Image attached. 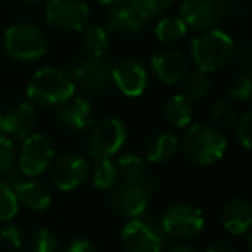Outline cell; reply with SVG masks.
I'll use <instances>...</instances> for the list:
<instances>
[{
  "instance_id": "3",
  "label": "cell",
  "mask_w": 252,
  "mask_h": 252,
  "mask_svg": "<svg viewBox=\"0 0 252 252\" xmlns=\"http://www.w3.org/2000/svg\"><path fill=\"white\" fill-rule=\"evenodd\" d=\"M180 147L189 162L195 166H211L224 156L228 142L218 126L209 123H193L187 126Z\"/></svg>"
},
{
  "instance_id": "32",
  "label": "cell",
  "mask_w": 252,
  "mask_h": 252,
  "mask_svg": "<svg viewBox=\"0 0 252 252\" xmlns=\"http://www.w3.org/2000/svg\"><path fill=\"white\" fill-rule=\"evenodd\" d=\"M30 251L32 252H56L57 251V237L49 228H40L32 235L30 240Z\"/></svg>"
},
{
  "instance_id": "29",
  "label": "cell",
  "mask_w": 252,
  "mask_h": 252,
  "mask_svg": "<svg viewBox=\"0 0 252 252\" xmlns=\"http://www.w3.org/2000/svg\"><path fill=\"white\" fill-rule=\"evenodd\" d=\"M211 116H213L214 123L218 125L220 130H230V128H233L238 119L235 105L228 100H223V98H220V100H216L211 105Z\"/></svg>"
},
{
  "instance_id": "11",
  "label": "cell",
  "mask_w": 252,
  "mask_h": 252,
  "mask_svg": "<svg viewBox=\"0 0 252 252\" xmlns=\"http://www.w3.org/2000/svg\"><path fill=\"white\" fill-rule=\"evenodd\" d=\"M73 76L76 87L88 94H100L111 87V64L102 57H80L67 69Z\"/></svg>"
},
{
  "instance_id": "21",
  "label": "cell",
  "mask_w": 252,
  "mask_h": 252,
  "mask_svg": "<svg viewBox=\"0 0 252 252\" xmlns=\"http://www.w3.org/2000/svg\"><path fill=\"white\" fill-rule=\"evenodd\" d=\"M180 151V138L171 131H156L145 142V159L151 164H166Z\"/></svg>"
},
{
  "instance_id": "24",
  "label": "cell",
  "mask_w": 252,
  "mask_h": 252,
  "mask_svg": "<svg viewBox=\"0 0 252 252\" xmlns=\"http://www.w3.org/2000/svg\"><path fill=\"white\" fill-rule=\"evenodd\" d=\"M189 33V26L180 16H162L158 19L154 28V35L162 45H175L182 42Z\"/></svg>"
},
{
  "instance_id": "31",
  "label": "cell",
  "mask_w": 252,
  "mask_h": 252,
  "mask_svg": "<svg viewBox=\"0 0 252 252\" xmlns=\"http://www.w3.org/2000/svg\"><path fill=\"white\" fill-rule=\"evenodd\" d=\"M228 95L233 100L247 104L252 98V74L251 69H242L228 87Z\"/></svg>"
},
{
  "instance_id": "36",
  "label": "cell",
  "mask_w": 252,
  "mask_h": 252,
  "mask_svg": "<svg viewBox=\"0 0 252 252\" xmlns=\"http://www.w3.org/2000/svg\"><path fill=\"white\" fill-rule=\"evenodd\" d=\"M64 252H95V247L87 238H74L67 244Z\"/></svg>"
},
{
  "instance_id": "43",
  "label": "cell",
  "mask_w": 252,
  "mask_h": 252,
  "mask_svg": "<svg viewBox=\"0 0 252 252\" xmlns=\"http://www.w3.org/2000/svg\"><path fill=\"white\" fill-rule=\"evenodd\" d=\"M0 245H2V242H0Z\"/></svg>"
},
{
  "instance_id": "26",
  "label": "cell",
  "mask_w": 252,
  "mask_h": 252,
  "mask_svg": "<svg viewBox=\"0 0 252 252\" xmlns=\"http://www.w3.org/2000/svg\"><path fill=\"white\" fill-rule=\"evenodd\" d=\"M119 173V180L125 183H135L140 182L145 175H147V168H145V159L133 152L123 154L121 158L116 161Z\"/></svg>"
},
{
  "instance_id": "16",
  "label": "cell",
  "mask_w": 252,
  "mask_h": 252,
  "mask_svg": "<svg viewBox=\"0 0 252 252\" xmlns=\"http://www.w3.org/2000/svg\"><path fill=\"white\" fill-rule=\"evenodd\" d=\"M36 125V109L32 102H21L2 114L0 121V133L9 138H21L33 133Z\"/></svg>"
},
{
  "instance_id": "10",
  "label": "cell",
  "mask_w": 252,
  "mask_h": 252,
  "mask_svg": "<svg viewBox=\"0 0 252 252\" xmlns=\"http://www.w3.org/2000/svg\"><path fill=\"white\" fill-rule=\"evenodd\" d=\"M88 19L90 7L85 0H49L45 5V21L61 32H81Z\"/></svg>"
},
{
  "instance_id": "7",
  "label": "cell",
  "mask_w": 252,
  "mask_h": 252,
  "mask_svg": "<svg viewBox=\"0 0 252 252\" xmlns=\"http://www.w3.org/2000/svg\"><path fill=\"white\" fill-rule=\"evenodd\" d=\"M159 223L166 237L173 240H189L202 233L206 218L200 207L189 202H178L162 211Z\"/></svg>"
},
{
  "instance_id": "2",
  "label": "cell",
  "mask_w": 252,
  "mask_h": 252,
  "mask_svg": "<svg viewBox=\"0 0 252 252\" xmlns=\"http://www.w3.org/2000/svg\"><path fill=\"white\" fill-rule=\"evenodd\" d=\"M76 83L67 69L47 66L38 69L26 87V95L33 105L40 107H59L74 97Z\"/></svg>"
},
{
  "instance_id": "40",
  "label": "cell",
  "mask_w": 252,
  "mask_h": 252,
  "mask_svg": "<svg viewBox=\"0 0 252 252\" xmlns=\"http://www.w3.org/2000/svg\"><path fill=\"white\" fill-rule=\"evenodd\" d=\"M97 4H102V5H107V7H112V5H118V4H123L126 0H95Z\"/></svg>"
},
{
  "instance_id": "42",
  "label": "cell",
  "mask_w": 252,
  "mask_h": 252,
  "mask_svg": "<svg viewBox=\"0 0 252 252\" xmlns=\"http://www.w3.org/2000/svg\"><path fill=\"white\" fill-rule=\"evenodd\" d=\"M2 114H4V112H2V111H0V121H2Z\"/></svg>"
},
{
  "instance_id": "41",
  "label": "cell",
  "mask_w": 252,
  "mask_h": 252,
  "mask_svg": "<svg viewBox=\"0 0 252 252\" xmlns=\"http://www.w3.org/2000/svg\"><path fill=\"white\" fill-rule=\"evenodd\" d=\"M19 2H25V4H33V2H38V0H19Z\"/></svg>"
},
{
  "instance_id": "15",
  "label": "cell",
  "mask_w": 252,
  "mask_h": 252,
  "mask_svg": "<svg viewBox=\"0 0 252 252\" xmlns=\"http://www.w3.org/2000/svg\"><path fill=\"white\" fill-rule=\"evenodd\" d=\"M151 67L161 83L176 85L189 74L190 59L182 50L168 47L151 57Z\"/></svg>"
},
{
  "instance_id": "39",
  "label": "cell",
  "mask_w": 252,
  "mask_h": 252,
  "mask_svg": "<svg viewBox=\"0 0 252 252\" xmlns=\"http://www.w3.org/2000/svg\"><path fill=\"white\" fill-rule=\"evenodd\" d=\"M168 252H200V251L197 247H193V245L180 244V245H175V247H171Z\"/></svg>"
},
{
  "instance_id": "6",
  "label": "cell",
  "mask_w": 252,
  "mask_h": 252,
  "mask_svg": "<svg viewBox=\"0 0 252 252\" xmlns=\"http://www.w3.org/2000/svg\"><path fill=\"white\" fill-rule=\"evenodd\" d=\"M126 138H128V130L121 119L104 118L90 126V131L85 140V149L95 161L111 159L123 149Z\"/></svg>"
},
{
  "instance_id": "13",
  "label": "cell",
  "mask_w": 252,
  "mask_h": 252,
  "mask_svg": "<svg viewBox=\"0 0 252 252\" xmlns=\"http://www.w3.org/2000/svg\"><path fill=\"white\" fill-rule=\"evenodd\" d=\"M90 166L85 158L78 154H64L54 159L50 164V178L61 192H73L87 182Z\"/></svg>"
},
{
  "instance_id": "5",
  "label": "cell",
  "mask_w": 252,
  "mask_h": 252,
  "mask_svg": "<svg viewBox=\"0 0 252 252\" xmlns=\"http://www.w3.org/2000/svg\"><path fill=\"white\" fill-rule=\"evenodd\" d=\"M166 235L158 218L140 214L131 218L121 230V245L125 252H162Z\"/></svg>"
},
{
  "instance_id": "17",
  "label": "cell",
  "mask_w": 252,
  "mask_h": 252,
  "mask_svg": "<svg viewBox=\"0 0 252 252\" xmlns=\"http://www.w3.org/2000/svg\"><path fill=\"white\" fill-rule=\"evenodd\" d=\"M56 119L61 126L67 130H87L95 123L94 105L83 97H71L69 100L57 107Z\"/></svg>"
},
{
  "instance_id": "4",
  "label": "cell",
  "mask_w": 252,
  "mask_h": 252,
  "mask_svg": "<svg viewBox=\"0 0 252 252\" xmlns=\"http://www.w3.org/2000/svg\"><path fill=\"white\" fill-rule=\"evenodd\" d=\"M4 49L9 57L21 63L38 61L49 50V42L42 30L32 23H16L4 33Z\"/></svg>"
},
{
  "instance_id": "35",
  "label": "cell",
  "mask_w": 252,
  "mask_h": 252,
  "mask_svg": "<svg viewBox=\"0 0 252 252\" xmlns=\"http://www.w3.org/2000/svg\"><path fill=\"white\" fill-rule=\"evenodd\" d=\"M237 140L245 151H251L252 147V111H245L240 116V119H237Z\"/></svg>"
},
{
  "instance_id": "37",
  "label": "cell",
  "mask_w": 252,
  "mask_h": 252,
  "mask_svg": "<svg viewBox=\"0 0 252 252\" xmlns=\"http://www.w3.org/2000/svg\"><path fill=\"white\" fill-rule=\"evenodd\" d=\"M238 64L242 69H251L252 66V49L249 43H244L238 50Z\"/></svg>"
},
{
  "instance_id": "27",
  "label": "cell",
  "mask_w": 252,
  "mask_h": 252,
  "mask_svg": "<svg viewBox=\"0 0 252 252\" xmlns=\"http://www.w3.org/2000/svg\"><path fill=\"white\" fill-rule=\"evenodd\" d=\"M92 182H94V187L97 190L111 192L119 183V173L116 162L112 159H100V161H97L94 171H92Z\"/></svg>"
},
{
  "instance_id": "14",
  "label": "cell",
  "mask_w": 252,
  "mask_h": 252,
  "mask_svg": "<svg viewBox=\"0 0 252 252\" xmlns=\"http://www.w3.org/2000/svg\"><path fill=\"white\" fill-rule=\"evenodd\" d=\"M111 81L125 97H140L149 83V71L135 57L119 59L111 66Z\"/></svg>"
},
{
  "instance_id": "38",
  "label": "cell",
  "mask_w": 252,
  "mask_h": 252,
  "mask_svg": "<svg viewBox=\"0 0 252 252\" xmlns=\"http://www.w3.org/2000/svg\"><path fill=\"white\" fill-rule=\"evenodd\" d=\"M206 252H237V251H235L233 245L228 244V242H224V240H216V242H213V244L207 245Z\"/></svg>"
},
{
  "instance_id": "25",
  "label": "cell",
  "mask_w": 252,
  "mask_h": 252,
  "mask_svg": "<svg viewBox=\"0 0 252 252\" xmlns=\"http://www.w3.org/2000/svg\"><path fill=\"white\" fill-rule=\"evenodd\" d=\"M182 81H183L182 94L185 95L189 100H192L193 104L207 98V95L211 94V88H213V81H211L209 74L199 69L189 73Z\"/></svg>"
},
{
  "instance_id": "28",
  "label": "cell",
  "mask_w": 252,
  "mask_h": 252,
  "mask_svg": "<svg viewBox=\"0 0 252 252\" xmlns=\"http://www.w3.org/2000/svg\"><path fill=\"white\" fill-rule=\"evenodd\" d=\"M173 2L175 0H126V4L147 23L168 14Z\"/></svg>"
},
{
  "instance_id": "33",
  "label": "cell",
  "mask_w": 252,
  "mask_h": 252,
  "mask_svg": "<svg viewBox=\"0 0 252 252\" xmlns=\"http://www.w3.org/2000/svg\"><path fill=\"white\" fill-rule=\"evenodd\" d=\"M16 166V147L12 140L0 133V176H4Z\"/></svg>"
},
{
  "instance_id": "20",
  "label": "cell",
  "mask_w": 252,
  "mask_h": 252,
  "mask_svg": "<svg viewBox=\"0 0 252 252\" xmlns=\"http://www.w3.org/2000/svg\"><path fill=\"white\" fill-rule=\"evenodd\" d=\"M147 25L149 23L144 21L126 2L112 5L105 19V30L116 35H138Z\"/></svg>"
},
{
  "instance_id": "1",
  "label": "cell",
  "mask_w": 252,
  "mask_h": 252,
  "mask_svg": "<svg viewBox=\"0 0 252 252\" xmlns=\"http://www.w3.org/2000/svg\"><path fill=\"white\" fill-rule=\"evenodd\" d=\"M237 56L235 40L220 28L200 32L190 43V57L199 71L211 74L224 69Z\"/></svg>"
},
{
  "instance_id": "34",
  "label": "cell",
  "mask_w": 252,
  "mask_h": 252,
  "mask_svg": "<svg viewBox=\"0 0 252 252\" xmlns=\"http://www.w3.org/2000/svg\"><path fill=\"white\" fill-rule=\"evenodd\" d=\"M0 242L12 249H21L25 244V231L21 230V226L7 221L0 226Z\"/></svg>"
},
{
  "instance_id": "19",
  "label": "cell",
  "mask_w": 252,
  "mask_h": 252,
  "mask_svg": "<svg viewBox=\"0 0 252 252\" xmlns=\"http://www.w3.org/2000/svg\"><path fill=\"white\" fill-rule=\"evenodd\" d=\"M14 193L18 197L19 206H25L26 209H32L35 213H42V211L49 209L52 204V195H50V190L45 187V183L35 178H28V176H23L16 183Z\"/></svg>"
},
{
  "instance_id": "18",
  "label": "cell",
  "mask_w": 252,
  "mask_h": 252,
  "mask_svg": "<svg viewBox=\"0 0 252 252\" xmlns=\"http://www.w3.org/2000/svg\"><path fill=\"white\" fill-rule=\"evenodd\" d=\"M221 224L233 237H242L251 230L252 206L244 197H233L221 209Z\"/></svg>"
},
{
  "instance_id": "12",
  "label": "cell",
  "mask_w": 252,
  "mask_h": 252,
  "mask_svg": "<svg viewBox=\"0 0 252 252\" xmlns=\"http://www.w3.org/2000/svg\"><path fill=\"white\" fill-rule=\"evenodd\" d=\"M111 192L109 204H111L112 211L128 220L144 214L151 204L152 192L145 187L142 180L135 183L123 182V185H116Z\"/></svg>"
},
{
  "instance_id": "22",
  "label": "cell",
  "mask_w": 252,
  "mask_h": 252,
  "mask_svg": "<svg viewBox=\"0 0 252 252\" xmlns=\"http://www.w3.org/2000/svg\"><path fill=\"white\" fill-rule=\"evenodd\" d=\"M111 40H109V32L100 25L85 26L81 30V49L85 56L94 57V59H102L107 54Z\"/></svg>"
},
{
  "instance_id": "23",
  "label": "cell",
  "mask_w": 252,
  "mask_h": 252,
  "mask_svg": "<svg viewBox=\"0 0 252 252\" xmlns=\"http://www.w3.org/2000/svg\"><path fill=\"white\" fill-rule=\"evenodd\" d=\"M193 102L189 100L183 94H176L168 98L164 105V116L175 128H187L193 119Z\"/></svg>"
},
{
  "instance_id": "8",
  "label": "cell",
  "mask_w": 252,
  "mask_h": 252,
  "mask_svg": "<svg viewBox=\"0 0 252 252\" xmlns=\"http://www.w3.org/2000/svg\"><path fill=\"white\" fill-rule=\"evenodd\" d=\"M54 159H56L54 142L42 133H32L25 138L21 145L18 169L23 176L36 178L50 168Z\"/></svg>"
},
{
  "instance_id": "9",
  "label": "cell",
  "mask_w": 252,
  "mask_h": 252,
  "mask_svg": "<svg viewBox=\"0 0 252 252\" xmlns=\"http://www.w3.org/2000/svg\"><path fill=\"white\" fill-rule=\"evenodd\" d=\"M230 14L228 0H183L180 7V18L189 30L206 32L216 28Z\"/></svg>"
},
{
  "instance_id": "30",
  "label": "cell",
  "mask_w": 252,
  "mask_h": 252,
  "mask_svg": "<svg viewBox=\"0 0 252 252\" xmlns=\"http://www.w3.org/2000/svg\"><path fill=\"white\" fill-rule=\"evenodd\" d=\"M19 213V202L14 189L9 187L4 180H0V223L14 220Z\"/></svg>"
}]
</instances>
